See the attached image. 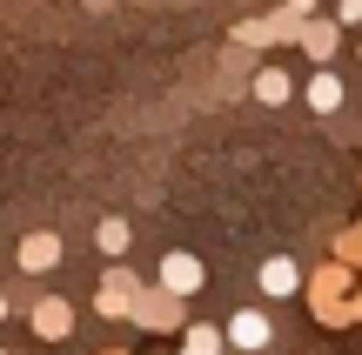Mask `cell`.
I'll use <instances>...</instances> for the list:
<instances>
[{
    "label": "cell",
    "mask_w": 362,
    "mask_h": 355,
    "mask_svg": "<svg viewBox=\"0 0 362 355\" xmlns=\"http://www.w3.org/2000/svg\"><path fill=\"white\" fill-rule=\"evenodd\" d=\"M349 295H356V268H349V262H322V268L309 275V308H315V322H322V329L356 322Z\"/></svg>",
    "instance_id": "cell-1"
},
{
    "label": "cell",
    "mask_w": 362,
    "mask_h": 355,
    "mask_svg": "<svg viewBox=\"0 0 362 355\" xmlns=\"http://www.w3.org/2000/svg\"><path fill=\"white\" fill-rule=\"evenodd\" d=\"M101 355H128V349H101Z\"/></svg>",
    "instance_id": "cell-19"
},
{
    "label": "cell",
    "mask_w": 362,
    "mask_h": 355,
    "mask_svg": "<svg viewBox=\"0 0 362 355\" xmlns=\"http://www.w3.org/2000/svg\"><path fill=\"white\" fill-rule=\"evenodd\" d=\"M349 308H356V322H362V289H356V295H349Z\"/></svg>",
    "instance_id": "cell-17"
},
{
    "label": "cell",
    "mask_w": 362,
    "mask_h": 355,
    "mask_svg": "<svg viewBox=\"0 0 362 355\" xmlns=\"http://www.w3.org/2000/svg\"><path fill=\"white\" fill-rule=\"evenodd\" d=\"M288 13H302V20H315V0H288Z\"/></svg>",
    "instance_id": "cell-16"
},
{
    "label": "cell",
    "mask_w": 362,
    "mask_h": 355,
    "mask_svg": "<svg viewBox=\"0 0 362 355\" xmlns=\"http://www.w3.org/2000/svg\"><path fill=\"white\" fill-rule=\"evenodd\" d=\"M13 262H21V275H47V268H61V235H54V228H34V235H21Z\"/></svg>",
    "instance_id": "cell-7"
},
{
    "label": "cell",
    "mask_w": 362,
    "mask_h": 355,
    "mask_svg": "<svg viewBox=\"0 0 362 355\" xmlns=\"http://www.w3.org/2000/svg\"><path fill=\"white\" fill-rule=\"evenodd\" d=\"M302 27H309V20H302V13H242V20H235V47H282V40H296V47H302Z\"/></svg>",
    "instance_id": "cell-2"
},
{
    "label": "cell",
    "mask_w": 362,
    "mask_h": 355,
    "mask_svg": "<svg viewBox=\"0 0 362 355\" xmlns=\"http://www.w3.org/2000/svg\"><path fill=\"white\" fill-rule=\"evenodd\" d=\"M242 7H255V0H242Z\"/></svg>",
    "instance_id": "cell-20"
},
{
    "label": "cell",
    "mask_w": 362,
    "mask_h": 355,
    "mask_svg": "<svg viewBox=\"0 0 362 355\" xmlns=\"http://www.w3.org/2000/svg\"><path fill=\"white\" fill-rule=\"evenodd\" d=\"M161 289L168 295H181V302H188V295H202V282H208V268H202V255H188V248H168L161 255Z\"/></svg>",
    "instance_id": "cell-6"
},
{
    "label": "cell",
    "mask_w": 362,
    "mask_h": 355,
    "mask_svg": "<svg viewBox=\"0 0 362 355\" xmlns=\"http://www.w3.org/2000/svg\"><path fill=\"white\" fill-rule=\"evenodd\" d=\"M221 349H228V329H208V322L181 329V355H221Z\"/></svg>",
    "instance_id": "cell-13"
},
{
    "label": "cell",
    "mask_w": 362,
    "mask_h": 355,
    "mask_svg": "<svg viewBox=\"0 0 362 355\" xmlns=\"http://www.w3.org/2000/svg\"><path fill=\"white\" fill-rule=\"evenodd\" d=\"M148 295V282L134 275L128 262H115L101 275V289H94V315H107V322H134V302Z\"/></svg>",
    "instance_id": "cell-3"
},
{
    "label": "cell",
    "mask_w": 362,
    "mask_h": 355,
    "mask_svg": "<svg viewBox=\"0 0 362 355\" xmlns=\"http://www.w3.org/2000/svg\"><path fill=\"white\" fill-rule=\"evenodd\" d=\"M255 282H262V295H296V289H302V268L288 262V255H269Z\"/></svg>",
    "instance_id": "cell-10"
},
{
    "label": "cell",
    "mask_w": 362,
    "mask_h": 355,
    "mask_svg": "<svg viewBox=\"0 0 362 355\" xmlns=\"http://www.w3.org/2000/svg\"><path fill=\"white\" fill-rule=\"evenodd\" d=\"M7 315H13V302H7V295H0V322H7Z\"/></svg>",
    "instance_id": "cell-18"
},
{
    "label": "cell",
    "mask_w": 362,
    "mask_h": 355,
    "mask_svg": "<svg viewBox=\"0 0 362 355\" xmlns=\"http://www.w3.org/2000/svg\"><path fill=\"white\" fill-rule=\"evenodd\" d=\"M302 94H309V107H315V114H336V107H342V80H336V67H315Z\"/></svg>",
    "instance_id": "cell-11"
},
{
    "label": "cell",
    "mask_w": 362,
    "mask_h": 355,
    "mask_svg": "<svg viewBox=\"0 0 362 355\" xmlns=\"http://www.w3.org/2000/svg\"><path fill=\"white\" fill-rule=\"evenodd\" d=\"M336 262L362 268V228H342V235H336Z\"/></svg>",
    "instance_id": "cell-15"
},
{
    "label": "cell",
    "mask_w": 362,
    "mask_h": 355,
    "mask_svg": "<svg viewBox=\"0 0 362 355\" xmlns=\"http://www.w3.org/2000/svg\"><path fill=\"white\" fill-rule=\"evenodd\" d=\"M336 47H342V20H309V27H302V54H309L315 67L336 61Z\"/></svg>",
    "instance_id": "cell-9"
},
{
    "label": "cell",
    "mask_w": 362,
    "mask_h": 355,
    "mask_svg": "<svg viewBox=\"0 0 362 355\" xmlns=\"http://www.w3.org/2000/svg\"><path fill=\"white\" fill-rule=\"evenodd\" d=\"M269 342H275V322L262 315V308H235V315H228V349L255 355V349H269Z\"/></svg>",
    "instance_id": "cell-8"
},
{
    "label": "cell",
    "mask_w": 362,
    "mask_h": 355,
    "mask_svg": "<svg viewBox=\"0 0 362 355\" xmlns=\"http://www.w3.org/2000/svg\"><path fill=\"white\" fill-rule=\"evenodd\" d=\"M0 355H7V349H0Z\"/></svg>",
    "instance_id": "cell-21"
},
{
    "label": "cell",
    "mask_w": 362,
    "mask_h": 355,
    "mask_svg": "<svg viewBox=\"0 0 362 355\" xmlns=\"http://www.w3.org/2000/svg\"><path fill=\"white\" fill-rule=\"evenodd\" d=\"M128 241H134V235H128V222H121V215H107V222L94 228V248H101L107 262H121V255H128Z\"/></svg>",
    "instance_id": "cell-14"
},
{
    "label": "cell",
    "mask_w": 362,
    "mask_h": 355,
    "mask_svg": "<svg viewBox=\"0 0 362 355\" xmlns=\"http://www.w3.org/2000/svg\"><path fill=\"white\" fill-rule=\"evenodd\" d=\"M27 329H34L40 342H67V335H74V302H67V295H34Z\"/></svg>",
    "instance_id": "cell-5"
},
{
    "label": "cell",
    "mask_w": 362,
    "mask_h": 355,
    "mask_svg": "<svg viewBox=\"0 0 362 355\" xmlns=\"http://www.w3.org/2000/svg\"><path fill=\"white\" fill-rule=\"evenodd\" d=\"M288 94H296V74L288 67H255V101L262 107H282Z\"/></svg>",
    "instance_id": "cell-12"
},
{
    "label": "cell",
    "mask_w": 362,
    "mask_h": 355,
    "mask_svg": "<svg viewBox=\"0 0 362 355\" xmlns=\"http://www.w3.org/2000/svg\"><path fill=\"white\" fill-rule=\"evenodd\" d=\"M134 329H148V335H181V329H188V302L155 282V289L134 302Z\"/></svg>",
    "instance_id": "cell-4"
}]
</instances>
